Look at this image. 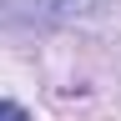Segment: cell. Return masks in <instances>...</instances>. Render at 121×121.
I'll list each match as a JSON object with an SVG mask.
<instances>
[{"label":"cell","instance_id":"obj_1","mask_svg":"<svg viewBox=\"0 0 121 121\" xmlns=\"http://www.w3.org/2000/svg\"><path fill=\"white\" fill-rule=\"evenodd\" d=\"M121 0H25L30 25H71V20H96V15L116 10Z\"/></svg>","mask_w":121,"mask_h":121},{"label":"cell","instance_id":"obj_2","mask_svg":"<svg viewBox=\"0 0 121 121\" xmlns=\"http://www.w3.org/2000/svg\"><path fill=\"white\" fill-rule=\"evenodd\" d=\"M0 25H30L25 0H0Z\"/></svg>","mask_w":121,"mask_h":121},{"label":"cell","instance_id":"obj_3","mask_svg":"<svg viewBox=\"0 0 121 121\" xmlns=\"http://www.w3.org/2000/svg\"><path fill=\"white\" fill-rule=\"evenodd\" d=\"M0 121H30V111L15 106V101H0Z\"/></svg>","mask_w":121,"mask_h":121}]
</instances>
